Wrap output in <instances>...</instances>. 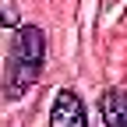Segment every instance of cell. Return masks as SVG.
Segmentation results:
<instances>
[{
    "instance_id": "6da1fadb",
    "label": "cell",
    "mask_w": 127,
    "mask_h": 127,
    "mask_svg": "<svg viewBox=\"0 0 127 127\" xmlns=\"http://www.w3.org/2000/svg\"><path fill=\"white\" fill-rule=\"evenodd\" d=\"M46 64V35L39 25H18L7 53V74H4V99L18 102L21 95L39 81Z\"/></svg>"
},
{
    "instance_id": "3957f363",
    "label": "cell",
    "mask_w": 127,
    "mask_h": 127,
    "mask_svg": "<svg viewBox=\"0 0 127 127\" xmlns=\"http://www.w3.org/2000/svg\"><path fill=\"white\" fill-rule=\"evenodd\" d=\"M99 113L106 127H127V88H106L99 95Z\"/></svg>"
},
{
    "instance_id": "277c9868",
    "label": "cell",
    "mask_w": 127,
    "mask_h": 127,
    "mask_svg": "<svg viewBox=\"0 0 127 127\" xmlns=\"http://www.w3.org/2000/svg\"><path fill=\"white\" fill-rule=\"evenodd\" d=\"M0 25H4V28H14V25H18V11H14V7H4V11H0Z\"/></svg>"
},
{
    "instance_id": "7a4b0ae2",
    "label": "cell",
    "mask_w": 127,
    "mask_h": 127,
    "mask_svg": "<svg viewBox=\"0 0 127 127\" xmlns=\"http://www.w3.org/2000/svg\"><path fill=\"white\" fill-rule=\"evenodd\" d=\"M50 127H88V109L78 92H71V88L57 92L53 109H50Z\"/></svg>"
}]
</instances>
